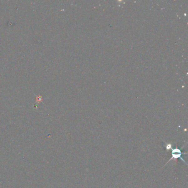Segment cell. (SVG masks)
Returning <instances> with one entry per match:
<instances>
[{
  "label": "cell",
  "instance_id": "cell-1",
  "mask_svg": "<svg viewBox=\"0 0 188 188\" xmlns=\"http://www.w3.org/2000/svg\"><path fill=\"white\" fill-rule=\"evenodd\" d=\"M171 150H172V157L169 160V161H168V162H169L170 161V160H172L173 159L176 160V159H178V158H180L181 160H183V162L185 163V161L181 157L182 153H181V150L180 149H179L178 147H176V148H174V149H172V148Z\"/></svg>",
  "mask_w": 188,
  "mask_h": 188
}]
</instances>
